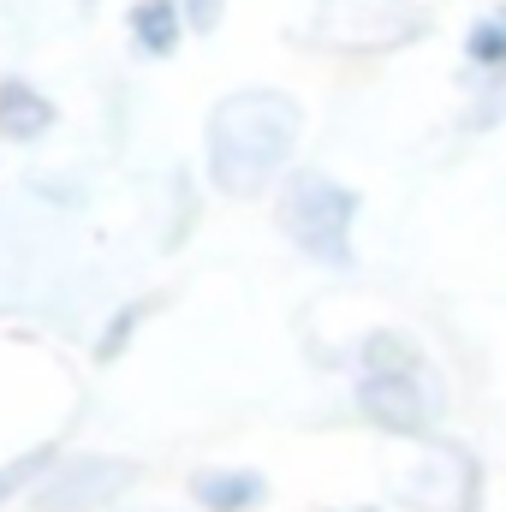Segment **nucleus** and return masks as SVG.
<instances>
[{
    "label": "nucleus",
    "mask_w": 506,
    "mask_h": 512,
    "mask_svg": "<svg viewBox=\"0 0 506 512\" xmlns=\"http://www.w3.org/2000/svg\"><path fill=\"white\" fill-rule=\"evenodd\" d=\"M304 131V114L292 96L280 90H233L227 102H215L209 114V179L227 197H256L268 191V179L292 161V143Z\"/></svg>",
    "instance_id": "1"
},
{
    "label": "nucleus",
    "mask_w": 506,
    "mask_h": 512,
    "mask_svg": "<svg viewBox=\"0 0 506 512\" xmlns=\"http://www.w3.org/2000/svg\"><path fill=\"white\" fill-rule=\"evenodd\" d=\"M358 411L387 429V435H429L441 423V376L429 358L399 340V334H370L364 340V382H358Z\"/></svg>",
    "instance_id": "2"
},
{
    "label": "nucleus",
    "mask_w": 506,
    "mask_h": 512,
    "mask_svg": "<svg viewBox=\"0 0 506 512\" xmlns=\"http://www.w3.org/2000/svg\"><path fill=\"white\" fill-rule=\"evenodd\" d=\"M352 221H358V197L322 173H292L280 191V233L304 256L346 268L352 262Z\"/></svg>",
    "instance_id": "3"
},
{
    "label": "nucleus",
    "mask_w": 506,
    "mask_h": 512,
    "mask_svg": "<svg viewBox=\"0 0 506 512\" xmlns=\"http://www.w3.org/2000/svg\"><path fill=\"white\" fill-rule=\"evenodd\" d=\"M411 36H423L417 0H322L310 18V42L346 48V54H381Z\"/></svg>",
    "instance_id": "4"
},
{
    "label": "nucleus",
    "mask_w": 506,
    "mask_h": 512,
    "mask_svg": "<svg viewBox=\"0 0 506 512\" xmlns=\"http://www.w3.org/2000/svg\"><path fill=\"white\" fill-rule=\"evenodd\" d=\"M131 483H137V465L131 459L78 453V459H60L54 477H42L30 489V507L36 512H102L108 501H120Z\"/></svg>",
    "instance_id": "5"
},
{
    "label": "nucleus",
    "mask_w": 506,
    "mask_h": 512,
    "mask_svg": "<svg viewBox=\"0 0 506 512\" xmlns=\"http://www.w3.org/2000/svg\"><path fill=\"white\" fill-rule=\"evenodd\" d=\"M48 126H54V102H48L42 90H30L24 78H6V84H0V137L36 143Z\"/></svg>",
    "instance_id": "6"
},
{
    "label": "nucleus",
    "mask_w": 506,
    "mask_h": 512,
    "mask_svg": "<svg viewBox=\"0 0 506 512\" xmlns=\"http://www.w3.org/2000/svg\"><path fill=\"white\" fill-rule=\"evenodd\" d=\"M191 495H197V507H209V512H251V507H262L268 483L256 471H197Z\"/></svg>",
    "instance_id": "7"
},
{
    "label": "nucleus",
    "mask_w": 506,
    "mask_h": 512,
    "mask_svg": "<svg viewBox=\"0 0 506 512\" xmlns=\"http://www.w3.org/2000/svg\"><path fill=\"white\" fill-rule=\"evenodd\" d=\"M185 6L179 0H137L126 12V24H131V36H137V48L143 54H155V60H167L173 48H179V36H185Z\"/></svg>",
    "instance_id": "8"
},
{
    "label": "nucleus",
    "mask_w": 506,
    "mask_h": 512,
    "mask_svg": "<svg viewBox=\"0 0 506 512\" xmlns=\"http://www.w3.org/2000/svg\"><path fill=\"white\" fill-rule=\"evenodd\" d=\"M54 459H60L54 447H30V453H18L12 465H0V507H6L12 495H24V489H36V477H42V471H48Z\"/></svg>",
    "instance_id": "9"
},
{
    "label": "nucleus",
    "mask_w": 506,
    "mask_h": 512,
    "mask_svg": "<svg viewBox=\"0 0 506 512\" xmlns=\"http://www.w3.org/2000/svg\"><path fill=\"white\" fill-rule=\"evenodd\" d=\"M143 316H149V304H131V310H120V316L108 322V334L96 340V358H102V364H114V358H120V346L137 334V322H143Z\"/></svg>",
    "instance_id": "10"
},
{
    "label": "nucleus",
    "mask_w": 506,
    "mask_h": 512,
    "mask_svg": "<svg viewBox=\"0 0 506 512\" xmlns=\"http://www.w3.org/2000/svg\"><path fill=\"white\" fill-rule=\"evenodd\" d=\"M221 6H227V0H185V18H191L197 30H215V24H221Z\"/></svg>",
    "instance_id": "11"
},
{
    "label": "nucleus",
    "mask_w": 506,
    "mask_h": 512,
    "mask_svg": "<svg viewBox=\"0 0 506 512\" xmlns=\"http://www.w3.org/2000/svg\"><path fill=\"white\" fill-rule=\"evenodd\" d=\"M364 512H370V507H364Z\"/></svg>",
    "instance_id": "12"
}]
</instances>
